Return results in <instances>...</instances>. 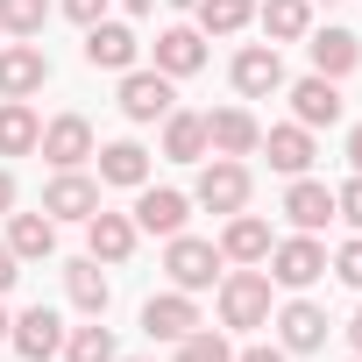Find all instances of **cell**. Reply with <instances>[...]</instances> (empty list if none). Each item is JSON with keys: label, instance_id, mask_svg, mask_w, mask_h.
I'll list each match as a JSON object with an SVG mask.
<instances>
[{"label": "cell", "instance_id": "cell-4", "mask_svg": "<svg viewBox=\"0 0 362 362\" xmlns=\"http://www.w3.org/2000/svg\"><path fill=\"white\" fill-rule=\"evenodd\" d=\"M8 348H15L22 362H50V355L64 348V320H57L50 305H29V313L8 327Z\"/></svg>", "mask_w": 362, "mask_h": 362}, {"label": "cell", "instance_id": "cell-18", "mask_svg": "<svg viewBox=\"0 0 362 362\" xmlns=\"http://www.w3.org/2000/svg\"><path fill=\"white\" fill-rule=\"evenodd\" d=\"M284 214H291V228H298V235H320V228L334 221V192L320 185V177H298V185L284 192Z\"/></svg>", "mask_w": 362, "mask_h": 362}, {"label": "cell", "instance_id": "cell-20", "mask_svg": "<svg viewBox=\"0 0 362 362\" xmlns=\"http://www.w3.org/2000/svg\"><path fill=\"white\" fill-rule=\"evenodd\" d=\"M305 50H313V71H320V78H348V71L362 64V43H355L348 29H320Z\"/></svg>", "mask_w": 362, "mask_h": 362}, {"label": "cell", "instance_id": "cell-35", "mask_svg": "<svg viewBox=\"0 0 362 362\" xmlns=\"http://www.w3.org/2000/svg\"><path fill=\"white\" fill-rule=\"evenodd\" d=\"M64 15H71L78 29H93V22H107V0H64Z\"/></svg>", "mask_w": 362, "mask_h": 362}, {"label": "cell", "instance_id": "cell-27", "mask_svg": "<svg viewBox=\"0 0 362 362\" xmlns=\"http://www.w3.org/2000/svg\"><path fill=\"white\" fill-rule=\"evenodd\" d=\"M64 291H71V305H78L86 320H100V313H107V298H114V284L100 277V263H93V256L64 270Z\"/></svg>", "mask_w": 362, "mask_h": 362}, {"label": "cell", "instance_id": "cell-7", "mask_svg": "<svg viewBox=\"0 0 362 362\" xmlns=\"http://www.w3.org/2000/svg\"><path fill=\"white\" fill-rule=\"evenodd\" d=\"M192 327H199L192 291H163V298H149V305H142V334H149V341H185Z\"/></svg>", "mask_w": 362, "mask_h": 362}, {"label": "cell", "instance_id": "cell-41", "mask_svg": "<svg viewBox=\"0 0 362 362\" xmlns=\"http://www.w3.org/2000/svg\"><path fill=\"white\" fill-rule=\"evenodd\" d=\"M8 327H15V320H8V313H0V341H8Z\"/></svg>", "mask_w": 362, "mask_h": 362}, {"label": "cell", "instance_id": "cell-22", "mask_svg": "<svg viewBox=\"0 0 362 362\" xmlns=\"http://www.w3.org/2000/svg\"><path fill=\"white\" fill-rule=\"evenodd\" d=\"M221 256H228V263H263V256H270V221H256V214H228Z\"/></svg>", "mask_w": 362, "mask_h": 362}, {"label": "cell", "instance_id": "cell-29", "mask_svg": "<svg viewBox=\"0 0 362 362\" xmlns=\"http://www.w3.org/2000/svg\"><path fill=\"white\" fill-rule=\"evenodd\" d=\"M256 22V0H199V36H235Z\"/></svg>", "mask_w": 362, "mask_h": 362}, {"label": "cell", "instance_id": "cell-17", "mask_svg": "<svg viewBox=\"0 0 362 362\" xmlns=\"http://www.w3.org/2000/svg\"><path fill=\"white\" fill-rule=\"evenodd\" d=\"M185 214H192L185 192H142V199H135V228H142V235H163V242L185 235Z\"/></svg>", "mask_w": 362, "mask_h": 362}, {"label": "cell", "instance_id": "cell-10", "mask_svg": "<svg viewBox=\"0 0 362 362\" xmlns=\"http://www.w3.org/2000/svg\"><path fill=\"white\" fill-rule=\"evenodd\" d=\"M277 86H284L277 43H249V50L235 57V93H242V100H263V93H277Z\"/></svg>", "mask_w": 362, "mask_h": 362}, {"label": "cell", "instance_id": "cell-43", "mask_svg": "<svg viewBox=\"0 0 362 362\" xmlns=\"http://www.w3.org/2000/svg\"><path fill=\"white\" fill-rule=\"evenodd\" d=\"M355 362H362V355H355Z\"/></svg>", "mask_w": 362, "mask_h": 362}, {"label": "cell", "instance_id": "cell-37", "mask_svg": "<svg viewBox=\"0 0 362 362\" xmlns=\"http://www.w3.org/2000/svg\"><path fill=\"white\" fill-rule=\"evenodd\" d=\"M235 362H284V348H242Z\"/></svg>", "mask_w": 362, "mask_h": 362}, {"label": "cell", "instance_id": "cell-13", "mask_svg": "<svg viewBox=\"0 0 362 362\" xmlns=\"http://www.w3.org/2000/svg\"><path fill=\"white\" fill-rule=\"evenodd\" d=\"M291 114H298V128H334L341 121V93H334V78H298L291 86Z\"/></svg>", "mask_w": 362, "mask_h": 362}, {"label": "cell", "instance_id": "cell-24", "mask_svg": "<svg viewBox=\"0 0 362 362\" xmlns=\"http://www.w3.org/2000/svg\"><path fill=\"white\" fill-rule=\"evenodd\" d=\"M163 156L170 163H199L206 156V114H163Z\"/></svg>", "mask_w": 362, "mask_h": 362}, {"label": "cell", "instance_id": "cell-2", "mask_svg": "<svg viewBox=\"0 0 362 362\" xmlns=\"http://www.w3.org/2000/svg\"><path fill=\"white\" fill-rule=\"evenodd\" d=\"M221 320H228V327H263V320H270V270H235V277H221Z\"/></svg>", "mask_w": 362, "mask_h": 362}, {"label": "cell", "instance_id": "cell-33", "mask_svg": "<svg viewBox=\"0 0 362 362\" xmlns=\"http://www.w3.org/2000/svg\"><path fill=\"white\" fill-rule=\"evenodd\" d=\"M334 214H341V221H348V228L362 235V170H355V177H348V185L334 192Z\"/></svg>", "mask_w": 362, "mask_h": 362}, {"label": "cell", "instance_id": "cell-23", "mask_svg": "<svg viewBox=\"0 0 362 362\" xmlns=\"http://www.w3.org/2000/svg\"><path fill=\"white\" fill-rule=\"evenodd\" d=\"M43 142V121L29 114V100H0V156H29Z\"/></svg>", "mask_w": 362, "mask_h": 362}, {"label": "cell", "instance_id": "cell-6", "mask_svg": "<svg viewBox=\"0 0 362 362\" xmlns=\"http://www.w3.org/2000/svg\"><path fill=\"white\" fill-rule=\"evenodd\" d=\"M36 149H43L57 170H78V163L93 156V121H86V114H57V121L43 128V142H36Z\"/></svg>", "mask_w": 362, "mask_h": 362}, {"label": "cell", "instance_id": "cell-21", "mask_svg": "<svg viewBox=\"0 0 362 362\" xmlns=\"http://www.w3.org/2000/svg\"><path fill=\"white\" fill-rule=\"evenodd\" d=\"M8 249H15V263H43L57 249V221L50 214H15L8 221Z\"/></svg>", "mask_w": 362, "mask_h": 362}, {"label": "cell", "instance_id": "cell-36", "mask_svg": "<svg viewBox=\"0 0 362 362\" xmlns=\"http://www.w3.org/2000/svg\"><path fill=\"white\" fill-rule=\"evenodd\" d=\"M15 277H22V270H15V249L0 242V291H15Z\"/></svg>", "mask_w": 362, "mask_h": 362}, {"label": "cell", "instance_id": "cell-16", "mask_svg": "<svg viewBox=\"0 0 362 362\" xmlns=\"http://www.w3.org/2000/svg\"><path fill=\"white\" fill-rule=\"evenodd\" d=\"M199 64H206V36L199 29H163L156 36V71L163 78H192Z\"/></svg>", "mask_w": 362, "mask_h": 362}, {"label": "cell", "instance_id": "cell-8", "mask_svg": "<svg viewBox=\"0 0 362 362\" xmlns=\"http://www.w3.org/2000/svg\"><path fill=\"white\" fill-rule=\"evenodd\" d=\"M43 78H50V57L36 43H8L0 50V100H29Z\"/></svg>", "mask_w": 362, "mask_h": 362}, {"label": "cell", "instance_id": "cell-40", "mask_svg": "<svg viewBox=\"0 0 362 362\" xmlns=\"http://www.w3.org/2000/svg\"><path fill=\"white\" fill-rule=\"evenodd\" d=\"M348 341H355V355H362V313H355V320H348Z\"/></svg>", "mask_w": 362, "mask_h": 362}, {"label": "cell", "instance_id": "cell-34", "mask_svg": "<svg viewBox=\"0 0 362 362\" xmlns=\"http://www.w3.org/2000/svg\"><path fill=\"white\" fill-rule=\"evenodd\" d=\"M334 277L362 291V235H355V242H341V256H334Z\"/></svg>", "mask_w": 362, "mask_h": 362}, {"label": "cell", "instance_id": "cell-15", "mask_svg": "<svg viewBox=\"0 0 362 362\" xmlns=\"http://www.w3.org/2000/svg\"><path fill=\"white\" fill-rule=\"evenodd\" d=\"M86 249H93V263H128V249H135V221L100 206V214L86 221Z\"/></svg>", "mask_w": 362, "mask_h": 362}, {"label": "cell", "instance_id": "cell-19", "mask_svg": "<svg viewBox=\"0 0 362 362\" xmlns=\"http://www.w3.org/2000/svg\"><path fill=\"white\" fill-rule=\"evenodd\" d=\"M256 149H270V170H284V177H305L313 170V128H298V121L291 128H270Z\"/></svg>", "mask_w": 362, "mask_h": 362}, {"label": "cell", "instance_id": "cell-11", "mask_svg": "<svg viewBox=\"0 0 362 362\" xmlns=\"http://www.w3.org/2000/svg\"><path fill=\"white\" fill-rule=\"evenodd\" d=\"M135 50H142V43H135V29H121V22H93V29H86V64H93V71H128Z\"/></svg>", "mask_w": 362, "mask_h": 362}, {"label": "cell", "instance_id": "cell-38", "mask_svg": "<svg viewBox=\"0 0 362 362\" xmlns=\"http://www.w3.org/2000/svg\"><path fill=\"white\" fill-rule=\"evenodd\" d=\"M348 163L362 170V128H348Z\"/></svg>", "mask_w": 362, "mask_h": 362}, {"label": "cell", "instance_id": "cell-12", "mask_svg": "<svg viewBox=\"0 0 362 362\" xmlns=\"http://www.w3.org/2000/svg\"><path fill=\"white\" fill-rule=\"evenodd\" d=\"M121 114L128 121H163L170 114V78L163 71H128L121 78Z\"/></svg>", "mask_w": 362, "mask_h": 362}, {"label": "cell", "instance_id": "cell-42", "mask_svg": "<svg viewBox=\"0 0 362 362\" xmlns=\"http://www.w3.org/2000/svg\"><path fill=\"white\" fill-rule=\"evenodd\" d=\"M170 8H199V0H170Z\"/></svg>", "mask_w": 362, "mask_h": 362}, {"label": "cell", "instance_id": "cell-32", "mask_svg": "<svg viewBox=\"0 0 362 362\" xmlns=\"http://www.w3.org/2000/svg\"><path fill=\"white\" fill-rule=\"evenodd\" d=\"M177 362H235V348H228L221 334H199V327H192L185 341H177Z\"/></svg>", "mask_w": 362, "mask_h": 362}, {"label": "cell", "instance_id": "cell-30", "mask_svg": "<svg viewBox=\"0 0 362 362\" xmlns=\"http://www.w3.org/2000/svg\"><path fill=\"white\" fill-rule=\"evenodd\" d=\"M64 362H114V334L93 320V327H71L64 334Z\"/></svg>", "mask_w": 362, "mask_h": 362}, {"label": "cell", "instance_id": "cell-31", "mask_svg": "<svg viewBox=\"0 0 362 362\" xmlns=\"http://www.w3.org/2000/svg\"><path fill=\"white\" fill-rule=\"evenodd\" d=\"M50 22V0H0V29L8 36H43Z\"/></svg>", "mask_w": 362, "mask_h": 362}, {"label": "cell", "instance_id": "cell-28", "mask_svg": "<svg viewBox=\"0 0 362 362\" xmlns=\"http://www.w3.org/2000/svg\"><path fill=\"white\" fill-rule=\"evenodd\" d=\"M277 334H284V348H298V355H305V348H320V341H327V313H320V305H305V298H291V305L277 313Z\"/></svg>", "mask_w": 362, "mask_h": 362}, {"label": "cell", "instance_id": "cell-39", "mask_svg": "<svg viewBox=\"0 0 362 362\" xmlns=\"http://www.w3.org/2000/svg\"><path fill=\"white\" fill-rule=\"evenodd\" d=\"M8 206H15V177L0 170V214H8Z\"/></svg>", "mask_w": 362, "mask_h": 362}, {"label": "cell", "instance_id": "cell-5", "mask_svg": "<svg viewBox=\"0 0 362 362\" xmlns=\"http://www.w3.org/2000/svg\"><path fill=\"white\" fill-rule=\"evenodd\" d=\"M199 206H214V214H242L249 206V170L235 156H214L199 170Z\"/></svg>", "mask_w": 362, "mask_h": 362}, {"label": "cell", "instance_id": "cell-9", "mask_svg": "<svg viewBox=\"0 0 362 362\" xmlns=\"http://www.w3.org/2000/svg\"><path fill=\"white\" fill-rule=\"evenodd\" d=\"M43 214H50V221H93V214H100V185L78 177V170H57L50 192H43Z\"/></svg>", "mask_w": 362, "mask_h": 362}, {"label": "cell", "instance_id": "cell-1", "mask_svg": "<svg viewBox=\"0 0 362 362\" xmlns=\"http://www.w3.org/2000/svg\"><path fill=\"white\" fill-rule=\"evenodd\" d=\"M221 249L214 242H199V235H170V249H163V270H170V284L177 291H206L214 277H221Z\"/></svg>", "mask_w": 362, "mask_h": 362}, {"label": "cell", "instance_id": "cell-25", "mask_svg": "<svg viewBox=\"0 0 362 362\" xmlns=\"http://www.w3.org/2000/svg\"><path fill=\"white\" fill-rule=\"evenodd\" d=\"M256 22H263V36H270V43H298V36L313 29V0H263Z\"/></svg>", "mask_w": 362, "mask_h": 362}, {"label": "cell", "instance_id": "cell-3", "mask_svg": "<svg viewBox=\"0 0 362 362\" xmlns=\"http://www.w3.org/2000/svg\"><path fill=\"white\" fill-rule=\"evenodd\" d=\"M270 277L277 284H291V291H305V284H320L327 277V249L313 242V235H291V242H270Z\"/></svg>", "mask_w": 362, "mask_h": 362}, {"label": "cell", "instance_id": "cell-14", "mask_svg": "<svg viewBox=\"0 0 362 362\" xmlns=\"http://www.w3.org/2000/svg\"><path fill=\"white\" fill-rule=\"evenodd\" d=\"M263 142V128L242 114V107H221V114H206V149L214 156H249Z\"/></svg>", "mask_w": 362, "mask_h": 362}, {"label": "cell", "instance_id": "cell-26", "mask_svg": "<svg viewBox=\"0 0 362 362\" xmlns=\"http://www.w3.org/2000/svg\"><path fill=\"white\" fill-rule=\"evenodd\" d=\"M93 156H100V185H142L149 177V149L142 142H107Z\"/></svg>", "mask_w": 362, "mask_h": 362}]
</instances>
